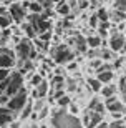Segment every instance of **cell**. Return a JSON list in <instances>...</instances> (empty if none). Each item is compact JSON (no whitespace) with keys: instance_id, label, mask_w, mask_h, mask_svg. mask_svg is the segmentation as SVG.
Here are the masks:
<instances>
[{"instance_id":"obj_1","label":"cell","mask_w":126,"mask_h":128,"mask_svg":"<svg viewBox=\"0 0 126 128\" xmlns=\"http://www.w3.org/2000/svg\"><path fill=\"white\" fill-rule=\"evenodd\" d=\"M51 125H53V128H81L83 126L81 120L76 118L75 115L66 113L65 108H61V110H58V112L53 113Z\"/></svg>"},{"instance_id":"obj_2","label":"cell","mask_w":126,"mask_h":128,"mask_svg":"<svg viewBox=\"0 0 126 128\" xmlns=\"http://www.w3.org/2000/svg\"><path fill=\"white\" fill-rule=\"evenodd\" d=\"M15 55H17V63L20 66L23 65V62L37 57V50L33 48V43L30 42V38H22L20 42H17Z\"/></svg>"},{"instance_id":"obj_3","label":"cell","mask_w":126,"mask_h":128,"mask_svg":"<svg viewBox=\"0 0 126 128\" xmlns=\"http://www.w3.org/2000/svg\"><path fill=\"white\" fill-rule=\"evenodd\" d=\"M50 53L56 63H70L75 58V52L70 50L68 45H55L50 50Z\"/></svg>"},{"instance_id":"obj_4","label":"cell","mask_w":126,"mask_h":128,"mask_svg":"<svg viewBox=\"0 0 126 128\" xmlns=\"http://www.w3.org/2000/svg\"><path fill=\"white\" fill-rule=\"evenodd\" d=\"M22 85H23V75L20 72H12L8 75V78H7V88H5L3 93L10 98V96H13L18 90L23 88Z\"/></svg>"},{"instance_id":"obj_5","label":"cell","mask_w":126,"mask_h":128,"mask_svg":"<svg viewBox=\"0 0 126 128\" xmlns=\"http://www.w3.org/2000/svg\"><path fill=\"white\" fill-rule=\"evenodd\" d=\"M27 102H28V92H27V88H22V90H18L13 96L8 98L7 108H8L10 112L17 113V112H20V110L27 105Z\"/></svg>"},{"instance_id":"obj_6","label":"cell","mask_w":126,"mask_h":128,"mask_svg":"<svg viewBox=\"0 0 126 128\" xmlns=\"http://www.w3.org/2000/svg\"><path fill=\"white\" fill-rule=\"evenodd\" d=\"M17 65V55H15V50L7 47H0V68H5V70H10L12 66Z\"/></svg>"},{"instance_id":"obj_7","label":"cell","mask_w":126,"mask_h":128,"mask_svg":"<svg viewBox=\"0 0 126 128\" xmlns=\"http://www.w3.org/2000/svg\"><path fill=\"white\" fill-rule=\"evenodd\" d=\"M8 15L12 17V20H13L15 24H18V25H22V24H23V20L27 18L25 8L20 4H12V5H10V7H8Z\"/></svg>"},{"instance_id":"obj_8","label":"cell","mask_w":126,"mask_h":128,"mask_svg":"<svg viewBox=\"0 0 126 128\" xmlns=\"http://www.w3.org/2000/svg\"><path fill=\"white\" fill-rule=\"evenodd\" d=\"M125 42H126L125 35L121 32H118V30H115L110 35V48H111V52H121Z\"/></svg>"},{"instance_id":"obj_9","label":"cell","mask_w":126,"mask_h":128,"mask_svg":"<svg viewBox=\"0 0 126 128\" xmlns=\"http://www.w3.org/2000/svg\"><path fill=\"white\" fill-rule=\"evenodd\" d=\"M105 108L110 113H123L125 112V103H123L121 100H118L116 96H110L105 102Z\"/></svg>"},{"instance_id":"obj_10","label":"cell","mask_w":126,"mask_h":128,"mask_svg":"<svg viewBox=\"0 0 126 128\" xmlns=\"http://www.w3.org/2000/svg\"><path fill=\"white\" fill-rule=\"evenodd\" d=\"M101 122H103V115L88 110V112L85 113V118H83V122H81V123L86 125V128H96L100 123H101Z\"/></svg>"},{"instance_id":"obj_11","label":"cell","mask_w":126,"mask_h":128,"mask_svg":"<svg viewBox=\"0 0 126 128\" xmlns=\"http://www.w3.org/2000/svg\"><path fill=\"white\" fill-rule=\"evenodd\" d=\"M13 116H15L13 112H10L7 106H0V128L5 126V125H8V123H12Z\"/></svg>"},{"instance_id":"obj_12","label":"cell","mask_w":126,"mask_h":128,"mask_svg":"<svg viewBox=\"0 0 126 128\" xmlns=\"http://www.w3.org/2000/svg\"><path fill=\"white\" fill-rule=\"evenodd\" d=\"M47 93H48V83H47L45 80H43V82H42V83H40L38 86H35V88H33L32 96L38 100V98H43V96L47 95Z\"/></svg>"},{"instance_id":"obj_13","label":"cell","mask_w":126,"mask_h":128,"mask_svg":"<svg viewBox=\"0 0 126 128\" xmlns=\"http://www.w3.org/2000/svg\"><path fill=\"white\" fill-rule=\"evenodd\" d=\"M71 42H73V45H75V50H76V52H80V53H85V52H86V48H88V47H86V38H83L81 35H78V33H76Z\"/></svg>"},{"instance_id":"obj_14","label":"cell","mask_w":126,"mask_h":128,"mask_svg":"<svg viewBox=\"0 0 126 128\" xmlns=\"http://www.w3.org/2000/svg\"><path fill=\"white\" fill-rule=\"evenodd\" d=\"M98 75H96V80L100 82V83H110V82L113 80V76H115V73H113V70H106V72H96Z\"/></svg>"},{"instance_id":"obj_15","label":"cell","mask_w":126,"mask_h":128,"mask_svg":"<svg viewBox=\"0 0 126 128\" xmlns=\"http://www.w3.org/2000/svg\"><path fill=\"white\" fill-rule=\"evenodd\" d=\"M88 110H91V112H96V113L103 115V112H105V105H103L98 98H91V102H90V105H88Z\"/></svg>"},{"instance_id":"obj_16","label":"cell","mask_w":126,"mask_h":128,"mask_svg":"<svg viewBox=\"0 0 126 128\" xmlns=\"http://www.w3.org/2000/svg\"><path fill=\"white\" fill-rule=\"evenodd\" d=\"M55 10H56V14L63 15V17H66V15H70V12H71V8H70V5H68V2H63V0L56 4Z\"/></svg>"},{"instance_id":"obj_17","label":"cell","mask_w":126,"mask_h":128,"mask_svg":"<svg viewBox=\"0 0 126 128\" xmlns=\"http://www.w3.org/2000/svg\"><path fill=\"white\" fill-rule=\"evenodd\" d=\"M86 47L88 48H100L101 47V38L98 35H90L86 38Z\"/></svg>"},{"instance_id":"obj_18","label":"cell","mask_w":126,"mask_h":128,"mask_svg":"<svg viewBox=\"0 0 126 128\" xmlns=\"http://www.w3.org/2000/svg\"><path fill=\"white\" fill-rule=\"evenodd\" d=\"M23 8H28L32 14H42V5L38 4V2H25L23 5H22Z\"/></svg>"},{"instance_id":"obj_19","label":"cell","mask_w":126,"mask_h":128,"mask_svg":"<svg viewBox=\"0 0 126 128\" xmlns=\"http://www.w3.org/2000/svg\"><path fill=\"white\" fill-rule=\"evenodd\" d=\"M101 95L105 96V98H110V96H115V93H116V86H113L108 83L106 86H101Z\"/></svg>"},{"instance_id":"obj_20","label":"cell","mask_w":126,"mask_h":128,"mask_svg":"<svg viewBox=\"0 0 126 128\" xmlns=\"http://www.w3.org/2000/svg\"><path fill=\"white\" fill-rule=\"evenodd\" d=\"M12 17L10 15H0V30L3 28H10V25H12Z\"/></svg>"},{"instance_id":"obj_21","label":"cell","mask_w":126,"mask_h":128,"mask_svg":"<svg viewBox=\"0 0 126 128\" xmlns=\"http://www.w3.org/2000/svg\"><path fill=\"white\" fill-rule=\"evenodd\" d=\"M108 15H110V18H113L115 22H123V20H126L125 12H120V10H115V8H113L111 14H108Z\"/></svg>"},{"instance_id":"obj_22","label":"cell","mask_w":126,"mask_h":128,"mask_svg":"<svg viewBox=\"0 0 126 128\" xmlns=\"http://www.w3.org/2000/svg\"><path fill=\"white\" fill-rule=\"evenodd\" d=\"M20 112H22V113H20V116H22V120L28 118V116H30V115L33 113V106H32V103H30V100L27 102V105H25V106H23L22 110H20Z\"/></svg>"},{"instance_id":"obj_23","label":"cell","mask_w":126,"mask_h":128,"mask_svg":"<svg viewBox=\"0 0 126 128\" xmlns=\"http://www.w3.org/2000/svg\"><path fill=\"white\" fill-rule=\"evenodd\" d=\"M95 15L98 17V20H100V22H110V15H108L106 8H103V7H100V8H98V12H96Z\"/></svg>"},{"instance_id":"obj_24","label":"cell","mask_w":126,"mask_h":128,"mask_svg":"<svg viewBox=\"0 0 126 128\" xmlns=\"http://www.w3.org/2000/svg\"><path fill=\"white\" fill-rule=\"evenodd\" d=\"M51 37H53L51 30H47V32H42V33H38V35H37L38 40H42V42H45V43H50Z\"/></svg>"},{"instance_id":"obj_25","label":"cell","mask_w":126,"mask_h":128,"mask_svg":"<svg viewBox=\"0 0 126 128\" xmlns=\"http://www.w3.org/2000/svg\"><path fill=\"white\" fill-rule=\"evenodd\" d=\"M22 28L25 30V33L28 35V38H37V33H35V30L30 27V24H28V22H23V24H22Z\"/></svg>"},{"instance_id":"obj_26","label":"cell","mask_w":126,"mask_h":128,"mask_svg":"<svg viewBox=\"0 0 126 128\" xmlns=\"http://www.w3.org/2000/svg\"><path fill=\"white\" fill-rule=\"evenodd\" d=\"M56 102H58V106H60V108H66V106L71 103L70 96H66V95H61L60 98H56Z\"/></svg>"},{"instance_id":"obj_27","label":"cell","mask_w":126,"mask_h":128,"mask_svg":"<svg viewBox=\"0 0 126 128\" xmlns=\"http://www.w3.org/2000/svg\"><path fill=\"white\" fill-rule=\"evenodd\" d=\"M88 85H90V88L93 92H100L101 90V83H100L96 78H88Z\"/></svg>"},{"instance_id":"obj_28","label":"cell","mask_w":126,"mask_h":128,"mask_svg":"<svg viewBox=\"0 0 126 128\" xmlns=\"http://www.w3.org/2000/svg\"><path fill=\"white\" fill-rule=\"evenodd\" d=\"M115 10H120V12H125L126 14V0H115Z\"/></svg>"},{"instance_id":"obj_29","label":"cell","mask_w":126,"mask_h":128,"mask_svg":"<svg viewBox=\"0 0 126 128\" xmlns=\"http://www.w3.org/2000/svg\"><path fill=\"white\" fill-rule=\"evenodd\" d=\"M100 58L101 60H110V58H113V52L111 50H100Z\"/></svg>"},{"instance_id":"obj_30","label":"cell","mask_w":126,"mask_h":128,"mask_svg":"<svg viewBox=\"0 0 126 128\" xmlns=\"http://www.w3.org/2000/svg\"><path fill=\"white\" fill-rule=\"evenodd\" d=\"M43 82V78H42V75H33L32 76V80H30V83H32V86L35 88V86H38L40 83Z\"/></svg>"},{"instance_id":"obj_31","label":"cell","mask_w":126,"mask_h":128,"mask_svg":"<svg viewBox=\"0 0 126 128\" xmlns=\"http://www.w3.org/2000/svg\"><path fill=\"white\" fill-rule=\"evenodd\" d=\"M101 63H103L101 58H93V60L90 62V66H91V68H95V70H98L100 66H101Z\"/></svg>"},{"instance_id":"obj_32","label":"cell","mask_w":126,"mask_h":128,"mask_svg":"<svg viewBox=\"0 0 126 128\" xmlns=\"http://www.w3.org/2000/svg\"><path fill=\"white\" fill-rule=\"evenodd\" d=\"M38 4L42 5V8L48 10V12H50V10H51V7H53V4H51L50 0H40V2H38Z\"/></svg>"},{"instance_id":"obj_33","label":"cell","mask_w":126,"mask_h":128,"mask_svg":"<svg viewBox=\"0 0 126 128\" xmlns=\"http://www.w3.org/2000/svg\"><path fill=\"white\" fill-rule=\"evenodd\" d=\"M90 27H91V28H95V27H98L100 25V20H98V17H96V15H91V17H90Z\"/></svg>"},{"instance_id":"obj_34","label":"cell","mask_w":126,"mask_h":128,"mask_svg":"<svg viewBox=\"0 0 126 128\" xmlns=\"http://www.w3.org/2000/svg\"><path fill=\"white\" fill-rule=\"evenodd\" d=\"M108 128H126V123L121 122V120L120 122H113L111 125H108Z\"/></svg>"},{"instance_id":"obj_35","label":"cell","mask_w":126,"mask_h":128,"mask_svg":"<svg viewBox=\"0 0 126 128\" xmlns=\"http://www.w3.org/2000/svg\"><path fill=\"white\" fill-rule=\"evenodd\" d=\"M88 57L91 58V60H93V58H100V50L98 48H91L88 52Z\"/></svg>"},{"instance_id":"obj_36","label":"cell","mask_w":126,"mask_h":128,"mask_svg":"<svg viewBox=\"0 0 126 128\" xmlns=\"http://www.w3.org/2000/svg\"><path fill=\"white\" fill-rule=\"evenodd\" d=\"M10 75V70H5V68H0V82L5 80L7 76Z\"/></svg>"},{"instance_id":"obj_37","label":"cell","mask_w":126,"mask_h":128,"mask_svg":"<svg viewBox=\"0 0 126 128\" xmlns=\"http://www.w3.org/2000/svg\"><path fill=\"white\" fill-rule=\"evenodd\" d=\"M120 90H121L123 95L126 96V78H121V80H120Z\"/></svg>"},{"instance_id":"obj_38","label":"cell","mask_w":126,"mask_h":128,"mask_svg":"<svg viewBox=\"0 0 126 128\" xmlns=\"http://www.w3.org/2000/svg\"><path fill=\"white\" fill-rule=\"evenodd\" d=\"M80 8L81 10H85V8H90V0H81V2H80Z\"/></svg>"},{"instance_id":"obj_39","label":"cell","mask_w":126,"mask_h":128,"mask_svg":"<svg viewBox=\"0 0 126 128\" xmlns=\"http://www.w3.org/2000/svg\"><path fill=\"white\" fill-rule=\"evenodd\" d=\"M75 88H76V83H75V82H73V80H68V90H75Z\"/></svg>"},{"instance_id":"obj_40","label":"cell","mask_w":126,"mask_h":128,"mask_svg":"<svg viewBox=\"0 0 126 128\" xmlns=\"http://www.w3.org/2000/svg\"><path fill=\"white\" fill-rule=\"evenodd\" d=\"M68 106H70V110H71V113H78V106H76V105L70 103V105H68Z\"/></svg>"},{"instance_id":"obj_41","label":"cell","mask_w":126,"mask_h":128,"mask_svg":"<svg viewBox=\"0 0 126 128\" xmlns=\"http://www.w3.org/2000/svg\"><path fill=\"white\" fill-rule=\"evenodd\" d=\"M68 70H76V63L75 62H70V63H68Z\"/></svg>"},{"instance_id":"obj_42","label":"cell","mask_w":126,"mask_h":128,"mask_svg":"<svg viewBox=\"0 0 126 128\" xmlns=\"http://www.w3.org/2000/svg\"><path fill=\"white\" fill-rule=\"evenodd\" d=\"M0 15H8V10L5 7H0Z\"/></svg>"},{"instance_id":"obj_43","label":"cell","mask_w":126,"mask_h":128,"mask_svg":"<svg viewBox=\"0 0 126 128\" xmlns=\"http://www.w3.org/2000/svg\"><path fill=\"white\" fill-rule=\"evenodd\" d=\"M51 4H58V2H61V0H50Z\"/></svg>"},{"instance_id":"obj_44","label":"cell","mask_w":126,"mask_h":128,"mask_svg":"<svg viewBox=\"0 0 126 128\" xmlns=\"http://www.w3.org/2000/svg\"><path fill=\"white\" fill-rule=\"evenodd\" d=\"M40 128H47V125H45V123H42V125H40Z\"/></svg>"},{"instance_id":"obj_45","label":"cell","mask_w":126,"mask_h":128,"mask_svg":"<svg viewBox=\"0 0 126 128\" xmlns=\"http://www.w3.org/2000/svg\"><path fill=\"white\" fill-rule=\"evenodd\" d=\"M125 33H126V25H125Z\"/></svg>"},{"instance_id":"obj_46","label":"cell","mask_w":126,"mask_h":128,"mask_svg":"<svg viewBox=\"0 0 126 128\" xmlns=\"http://www.w3.org/2000/svg\"><path fill=\"white\" fill-rule=\"evenodd\" d=\"M5 2H12V0H5Z\"/></svg>"},{"instance_id":"obj_47","label":"cell","mask_w":126,"mask_h":128,"mask_svg":"<svg viewBox=\"0 0 126 128\" xmlns=\"http://www.w3.org/2000/svg\"><path fill=\"white\" fill-rule=\"evenodd\" d=\"M76 2H81V0H76Z\"/></svg>"},{"instance_id":"obj_48","label":"cell","mask_w":126,"mask_h":128,"mask_svg":"<svg viewBox=\"0 0 126 128\" xmlns=\"http://www.w3.org/2000/svg\"><path fill=\"white\" fill-rule=\"evenodd\" d=\"M125 78H126V76H125Z\"/></svg>"}]
</instances>
